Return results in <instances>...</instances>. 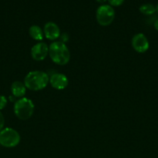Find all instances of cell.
Returning a JSON list of instances; mask_svg holds the SVG:
<instances>
[{
  "instance_id": "6da1fadb",
  "label": "cell",
  "mask_w": 158,
  "mask_h": 158,
  "mask_svg": "<svg viewBox=\"0 0 158 158\" xmlns=\"http://www.w3.org/2000/svg\"><path fill=\"white\" fill-rule=\"evenodd\" d=\"M49 76L45 72L34 70L28 73L24 79V84L26 89L32 91L42 90L49 83Z\"/></svg>"
},
{
  "instance_id": "7a4b0ae2",
  "label": "cell",
  "mask_w": 158,
  "mask_h": 158,
  "mask_svg": "<svg viewBox=\"0 0 158 158\" xmlns=\"http://www.w3.org/2000/svg\"><path fill=\"white\" fill-rule=\"evenodd\" d=\"M49 56L54 63L64 66L69 62L71 55L68 46L63 42H54L49 46Z\"/></svg>"
},
{
  "instance_id": "3957f363",
  "label": "cell",
  "mask_w": 158,
  "mask_h": 158,
  "mask_svg": "<svg viewBox=\"0 0 158 158\" xmlns=\"http://www.w3.org/2000/svg\"><path fill=\"white\" fill-rule=\"evenodd\" d=\"M14 114L22 120H26L30 118L34 112V104L33 101L26 97H23L15 102Z\"/></svg>"
},
{
  "instance_id": "277c9868",
  "label": "cell",
  "mask_w": 158,
  "mask_h": 158,
  "mask_svg": "<svg viewBox=\"0 0 158 158\" xmlns=\"http://www.w3.org/2000/svg\"><path fill=\"white\" fill-rule=\"evenodd\" d=\"M20 142V135L15 129L11 127L3 128L0 131V145L6 148L16 147Z\"/></svg>"
},
{
  "instance_id": "5b68a950",
  "label": "cell",
  "mask_w": 158,
  "mask_h": 158,
  "mask_svg": "<svg viewBox=\"0 0 158 158\" xmlns=\"http://www.w3.org/2000/svg\"><path fill=\"white\" fill-rule=\"evenodd\" d=\"M115 10L109 5H102L96 11V19L102 26H109L115 19Z\"/></svg>"
},
{
  "instance_id": "8992f818",
  "label": "cell",
  "mask_w": 158,
  "mask_h": 158,
  "mask_svg": "<svg viewBox=\"0 0 158 158\" xmlns=\"http://www.w3.org/2000/svg\"><path fill=\"white\" fill-rule=\"evenodd\" d=\"M132 46L139 53H143L149 49V42L146 35L143 33L136 34L132 39Z\"/></svg>"
},
{
  "instance_id": "52a82bcc",
  "label": "cell",
  "mask_w": 158,
  "mask_h": 158,
  "mask_svg": "<svg viewBox=\"0 0 158 158\" xmlns=\"http://www.w3.org/2000/svg\"><path fill=\"white\" fill-rule=\"evenodd\" d=\"M30 52L35 61H43L49 54V46L45 43H38L33 46Z\"/></svg>"
},
{
  "instance_id": "ba28073f",
  "label": "cell",
  "mask_w": 158,
  "mask_h": 158,
  "mask_svg": "<svg viewBox=\"0 0 158 158\" xmlns=\"http://www.w3.org/2000/svg\"><path fill=\"white\" fill-rule=\"evenodd\" d=\"M49 83L51 86L57 90H62L65 89L68 85V79L65 75L62 73H54L50 77Z\"/></svg>"
},
{
  "instance_id": "9c48e42d",
  "label": "cell",
  "mask_w": 158,
  "mask_h": 158,
  "mask_svg": "<svg viewBox=\"0 0 158 158\" xmlns=\"http://www.w3.org/2000/svg\"><path fill=\"white\" fill-rule=\"evenodd\" d=\"M43 34L47 40H55L60 36V28L53 22L46 23L43 28Z\"/></svg>"
},
{
  "instance_id": "30bf717a",
  "label": "cell",
  "mask_w": 158,
  "mask_h": 158,
  "mask_svg": "<svg viewBox=\"0 0 158 158\" xmlns=\"http://www.w3.org/2000/svg\"><path fill=\"white\" fill-rule=\"evenodd\" d=\"M26 87L25 86L24 83L20 81H15L12 83L11 86V92L12 96L15 98H23L26 94Z\"/></svg>"
},
{
  "instance_id": "8fae6325",
  "label": "cell",
  "mask_w": 158,
  "mask_h": 158,
  "mask_svg": "<svg viewBox=\"0 0 158 158\" xmlns=\"http://www.w3.org/2000/svg\"><path fill=\"white\" fill-rule=\"evenodd\" d=\"M29 34L31 38L33 39L34 40H37V41H41L44 36L43 31L42 30L40 26H37V25L30 26V28L29 29Z\"/></svg>"
},
{
  "instance_id": "7c38bea8",
  "label": "cell",
  "mask_w": 158,
  "mask_h": 158,
  "mask_svg": "<svg viewBox=\"0 0 158 158\" xmlns=\"http://www.w3.org/2000/svg\"><path fill=\"white\" fill-rule=\"evenodd\" d=\"M139 11L141 13L147 15H153L155 12L156 11V7L153 5L150 4V3H147V4H143L139 7Z\"/></svg>"
},
{
  "instance_id": "4fadbf2b",
  "label": "cell",
  "mask_w": 158,
  "mask_h": 158,
  "mask_svg": "<svg viewBox=\"0 0 158 158\" xmlns=\"http://www.w3.org/2000/svg\"><path fill=\"white\" fill-rule=\"evenodd\" d=\"M7 99L5 96L0 95V110L4 109L7 105Z\"/></svg>"
},
{
  "instance_id": "5bb4252c",
  "label": "cell",
  "mask_w": 158,
  "mask_h": 158,
  "mask_svg": "<svg viewBox=\"0 0 158 158\" xmlns=\"http://www.w3.org/2000/svg\"><path fill=\"white\" fill-rule=\"evenodd\" d=\"M111 6H119L124 2L125 0H107Z\"/></svg>"
},
{
  "instance_id": "9a60e30c",
  "label": "cell",
  "mask_w": 158,
  "mask_h": 158,
  "mask_svg": "<svg viewBox=\"0 0 158 158\" xmlns=\"http://www.w3.org/2000/svg\"><path fill=\"white\" fill-rule=\"evenodd\" d=\"M4 125H5L4 116H3L2 113L0 111V131L4 128Z\"/></svg>"
},
{
  "instance_id": "2e32d148",
  "label": "cell",
  "mask_w": 158,
  "mask_h": 158,
  "mask_svg": "<svg viewBox=\"0 0 158 158\" xmlns=\"http://www.w3.org/2000/svg\"><path fill=\"white\" fill-rule=\"evenodd\" d=\"M153 26H154L155 29L158 31V19L154 22V24H153Z\"/></svg>"
},
{
  "instance_id": "e0dca14e",
  "label": "cell",
  "mask_w": 158,
  "mask_h": 158,
  "mask_svg": "<svg viewBox=\"0 0 158 158\" xmlns=\"http://www.w3.org/2000/svg\"><path fill=\"white\" fill-rule=\"evenodd\" d=\"M95 1L99 3H104V2H105L107 0H95Z\"/></svg>"
},
{
  "instance_id": "ac0fdd59",
  "label": "cell",
  "mask_w": 158,
  "mask_h": 158,
  "mask_svg": "<svg viewBox=\"0 0 158 158\" xmlns=\"http://www.w3.org/2000/svg\"><path fill=\"white\" fill-rule=\"evenodd\" d=\"M156 12H158V4H157V6H156Z\"/></svg>"
}]
</instances>
